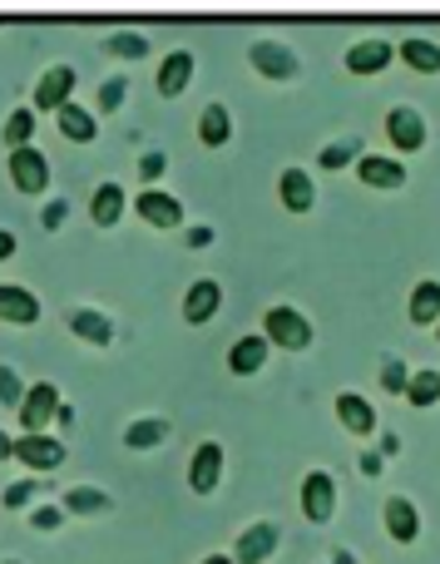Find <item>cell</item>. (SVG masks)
Instances as JSON below:
<instances>
[{"mask_svg":"<svg viewBox=\"0 0 440 564\" xmlns=\"http://www.w3.org/2000/svg\"><path fill=\"white\" fill-rule=\"evenodd\" d=\"M263 337L273 341V347H283V351H307L312 347V322H307L297 307L277 302V307L263 312Z\"/></svg>","mask_w":440,"mask_h":564,"instance_id":"cell-1","label":"cell"},{"mask_svg":"<svg viewBox=\"0 0 440 564\" xmlns=\"http://www.w3.org/2000/svg\"><path fill=\"white\" fill-rule=\"evenodd\" d=\"M6 174H10V184H15V194H30V198H45L50 194V159L40 154L35 144H25V149H10L6 154Z\"/></svg>","mask_w":440,"mask_h":564,"instance_id":"cell-2","label":"cell"},{"mask_svg":"<svg viewBox=\"0 0 440 564\" xmlns=\"http://www.w3.org/2000/svg\"><path fill=\"white\" fill-rule=\"evenodd\" d=\"M426 139H431V129H426V115L416 105L386 109V144H392L396 154H421Z\"/></svg>","mask_w":440,"mask_h":564,"instance_id":"cell-3","label":"cell"},{"mask_svg":"<svg viewBox=\"0 0 440 564\" xmlns=\"http://www.w3.org/2000/svg\"><path fill=\"white\" fill-rule=\"evenodd\" d=\"M248 65H253L263 79H277V85H287V79L302 75L297 50H287L283 40H253V45H248Z\"/></svg>","mask_w":440,"mask_h":564,"instance_id":"cell-4","label":"cell"},{"mask_svg":"<svg viewBox=\"0 0 440 564\" xmlns=\"http://www.w3.org/2000/svg\"><path fill=\"white\" fill-rule=\"evenodd\" d=\"M75 85H79L75 65H50L45 75L35 79V89H30V105H35L40 115H59V109L75 99Z\"/></svg>","mask_w":440,"mask_h":564,"instance_id":"cell-5","label":"cell"},{"mask_svg":"<svg viewBox=\"0 0 440 564\" xmlns=\"http://www.w3.org/2000/svg\"><path fill=\"white\" fill-rule=\"evenodd\" d=\"M134 214L144 218L154 234H174V228H184V204H178L174 194H164V188H139L134 194Z\"/></svg>","mask_w":440,"mask_h":564,"instance_id":"cell-6","label":"cell"},{"mask_svg":"<svg viewBox=\"0 0 440 564\" xmlns=\"http://www.w3.org/2000/svg\"><path fill=\"white\" fill-rule=\"evenodd\" d=\"M356 178H362L366 188H376V194H396V188H406V159L396 154H362L356 159Z\"/></svg>","mask_w":440,"mask_h":564,"instance_id":"cell-7","label":"cell"},{"mask_svg":"<svg viewBox=\"0 0 440 564\" xmlns=\"http://www.w3.org/2000/svg\"><path fill=\"white\" fill-rule=\"evenodd\" d=\"M59 406H65V401H59L55 381H35V387L25 391V401H20V426H25V431H45L50 421L59 416Z\"/></svg>","mask_w":440,"mask_h":564,"instance_id":"cell-8","label":"cell"},{"mask_svg":"<svg viewBox=\"0 0 440 564\" xmlns=\"http://www.w3.org/2000/svg\"><path fill=\"white\" fill-rule=\"evenodd\" d=\"M346 75H362V79H372V75H382L386 65L396 59V45L392 40H356V45H346Z\"/></svg>","mask_w":440,"mask_h":564,"instance_id":"cell-9","label":"cell"},{"mask_svg":"<svg viewBox=\"0 0 440 564\" xmlns=\"http://www.w3.org/2000/svg\"><path fill=\"white\" fill-rule=\"evenodd\" d=\"M337 510V480L327 476V470H307L302 480V516L312 520V525H327Z\"/></svg>","mask_w":440,"mask_h":564,"instance_id":"cell-10","label":"cell"},{"mask_svg":"<svg viewBox=\"0 0 440 564\" xmlns=\"http://www.w3.org/2000/svg\"><path fill=\"white\" fill-rule=\"evenodd\" d=\"M218 307H223V288H218L213 278L188 282V292H184V322L188 327H208V322L218 317Z\"/></svg>","mask_w":440,"mask_h":564,"instance_id":"cell-11","label":"cell"},{"mask_svg":"<svg viewBox=\"0 0 440 564\" xmlns=\"http://www.w3.org/2000/svg\"><path fill=\"white\" fill-rule=\"evenodd\" d=\"M15 460H25L30 470H59L65 466V446L55 436H45V431H25L15 441Z\"/></svg>","mask_w":440,"mask_h":564,"instance_id":"cell-12","label":"cell"},{"mask_svg":"<svg viewBox=\"0 0 440 564\" xmlns=\"http://www.w3.org/2000/svg\"><path fill=\"white\" fill-rule=\"evenodd\" d=\"M277 204H283L287 214H312L317 178L307 174V169H283V174H277Z\"/></svg>","mask_w":440,"mask_h":564,"instance_id":"cell-13","label":"cell"},{"mask_svg":"<svg viewBox=\"0 0 440 564\" xmlns=\"http://www.w3.org/2000/svg\"><path fill=\"white\" fill-rule=\"evenodd\" d=\"M218 480H223V446H218V441H204V446L194 451V460H188V490L213 496Z\"/></svg>","mask_w":440,"mask_h":564,"instance_id":"cell-14","label":"cell"},{"mask_svg":"<svg viewBox=\"0 0 440 564\" xmlns=\"http://www.w3.org/2000/svg\"><path fill=\"white\" fill-rule=\"evenodd\" d=\"M40 297L30 288H20V282H0V322H10V327H35L40 322Z\"/></svg>","mask_w":440,"mask_h":564,"instance_id":"cell-15","label":"cell"},{"mask_svg":"<svg viewBox=\"0 0 440 564\" xmlns=\"http://www.w3.org/2000/svg\"><path fill=\"white\" fill-rule=\"evenodd\" d=\"M194 69H198L194 50H174V55H164V65H158L154 89H158V95H164V99H178L188 85H194Z\"/></svg>","mask_w":440,"mask_h":564,"instance_id":"cell-16","label":"cell"},{"mask_svg":"<svg viewBox=\"0 0 440 564\" xmlns=\"http://www.w3.org/2000/svg\"><path fill=\"white\" fill-rule=\"evenodd\" d=\"M89 224L95 228H119L124 224V184L105 178V184L89 194Z\"/></svg>","mask_w":440,"mask_h":564,"instance_id":"cell-17","label":"cell"},{"mask_svg":"<svg viewBox=\"0 0 440 564\" xmlns=\"http://www.w3.org/2000/svg\"><path fill=\"white\" fill-rule=\"evenodd\" d=\"M267 351H273V341H267L263 332H248V337H238L233 347H228V371H233V377H253V371H263Z\"/></svg>","mask_w":440,"mask_h":564,"instance_id":"cell-18","label":"cell"},{"mask_svg":"<svg viewBox=\"0 0 440 564\" xmlns=\"http://www.w3.org/2000/svg\"><path fill=\"white\" fill-rule=\"evenodd\" d=\"M277 540H283V530L277 525H248L243 535H238V545H233V564H263L267 555L277 550Z\"/></svg>","mask_w":440,"mask_h":564,"instance_id":"cell-19","label":"cell"},{"mask_svg":"<svg viewBox=\"0 0 440 564\" xmlns=\"http://www.w3.org/2000/svg\"><path fill=\"white\" fill-rule=\"evenodd\" d=\"M55 129H59V139H69V144H95L99 139V115L69 99V105L55 115Z\"/></svg>","mask_w":440,"mask_h":564,"instance_id":"cell-20","label":"cell"},{"mask_svg":"<svg viewBox=\"0 0 440 564\" xmlns=\"http://www.w3.org/2000/svg\"><path fill=\"white\" fill-rule=\"evenodd\" d=\"M194 134H198V144L204 149H223L228 139H233V109L228 105H204L198 109Z\"/></svg>","mask_w":440,"mask_h":564,"instance_id":"cell-21","label":"cell"},{"mask_svg":"<svg viewBox=\"0 0 440 564\" xmlns=\"http://www.w3.org/2000/svg\"><path fill=\"white\" fill-rule=\"evenodd\" d=\"M337 421H342L352 436H372L376 431V411L362 391H342V397H337Z\"/></svg>","mask_w":440,"mask_h":564,"instance_id":"cell-22","label":"cell"},{"mask_svg":"<svg viewBox=\"0 0 440 564\" xmlns=\"http://www.w3.org/2000/svg\"><path fill=\"white\" fill-rule=\"evenodd\" d=\"M69 332H75L79 341H89V347H109V341H114V322H109L99 307H75L69 312Z\"/></svg>","mask_w":440,"mask_h":564,"instance_id":"cell-23","label":"cell"},{"mask_svg":"<svg viewBox=\"0 0 440 564\" xmlns=\"http://www.w3.org/2000/svg\"><path fill=\"white\" fill-rule=\"evenodd\" d=\"M406 317H411V327H436V322H440V282L436 278H421L411 288Z\"/></svg>","mask_w":440,"mask_h":564,"instance_id":"cell-24","label":"cell"},{"mask_svg":"<svg viewBox=\"0 0 440 564\" xmlns=\"http://www.w3.org/2000/svg\"><path fill=\"white\" fill-rule=\"evenodd\" d=\"M386 535H392L396 545H411V540L421 535V516H416L411 500H402V496L386 500Z\"/></svg>","mask_w":440,"mask_h":564,"instance_id":"cell-25","label":"cell"},{"mask_svg":"<svg viewBox=\"0 0 440 564\" xmlns=\"http://www.w3.org/2000/svg\"><path fill=\"white\" fill-rule=\"evenodd\" d=\"M168 421L164 416H139V421H129L124 426V446L129 451H154V446H164L168 441Z\"/></svg>","mask_w":440,"mask_h":564,"instance_id":"cell-26","label":"cell"},{"mask_svg":"<svg viewBox=\"0 0 440 564\" xmlns=\"http://www.w3.org/2000/svg\"><path fill=\"white\" fill-rule=\"evenodd\" d=\"M402 65L416 69V75H440V45L426 35H411L402 40Z\"/></svg>","mask_w":440,"mask_h":564,"instance_id":"cell-27","label":"cell"},{"mask_svg":"<svg viewBox=\"0 0 440 564\" xmlns=\"http://www.w3.org/2000/svg\"><path fill=\"white\" fill-rule=\"evenodd\" d=\"M35 124H40V109L35 105H20L6 115V129H0V139H6V149H25L30 139H35Z\"/></svg>","mask_w":440,"mask_h":564,"instance_id":"cell-28","label":"cell"},{"mask_svg":"<svg viewBox=\"0 0 440 564\" xmlns=\"http://www.w3.org/2000/svg\"><path fill=\"white\" fill-rule=\"evenodd\" d=\"M362 154H366L362 139H337V144H327L317 159H322L327 174H337V169H356V159H362Z\"/></svg>","mask_w":440,"mask_h":564,"instance_id":"cell-29","label":"cell"},{"mask_svg":"<svg viewBox=\"0 0 440 564\" xmlns=\"http://www.w3.org/2000/svg\"><path fill=\"white\" fill-rule=\"evenodd\" d=\"M406 401H411L416 411L436 406L440 401V371H411V381H406Z\"/></svg>","mask_w":440,"mask_h":564,"instance_id":"cell-30","label":"cell"},{"mask_svg":"<svg viewBox=\"0 0 440 564\" xmlns=\"http://www.w3.org/2000/svg\"><path fill=\"white\" fill-rule=\"evenodd\" d=\"M105 55H109V59H144V55H148V35H134V30L105 35Z\"/></svg>","mask_w":440,"mask_h":564,"instance_id":"cell-31","label":"cell"},{"mask_svg":"<svg viewBox=\"0 0 440 564\" xmlns=\"http://www.w3.org/2000/svg\"><path fill=\"white\" fill-rule=\"evenodd\" d=\"M65 510H75V516H95V510H109V496L95 486H75L65 490Z\"/></svg>","mask_w":440,"mask_h":564,"instance_id":"cell-32","label":"cell"},{"mask_svg":"<svg viewBox=\"0 0 440 564\" xmlns=\"http://www.w3.org/2000/svg\"><path fill=\"white\" fill-rule=\"evenodd\" d=\"M164 174H168V154L164 149H144L139 154V188H154Z\"/></svg>","mask_w":440,"mask_h":564,"instance_id":"cell-33","label":"cell"},{"mask_svg":"<svg viewBox=\"0 0 440 564\" xmlns=\"http://www.w3.org/2000/svg\"><path fill=\"white\" fill-rule=\"evenodd\" d=\"M124 99H129V79H124V75H114V79H105V85H99L95 109H99V115H114V109L124 105Z\"/></svg>","mask_w":440,"mask_h":564,"instance_id":"cell-34","label":"cell"},{"mask_svg":"<svg viewBox=\"0 0 440 564\" xmlns=\"http://www.w3.org/2000/svg\"><path fill=\"white\" fill-rule=\"evenodd\" d=\"M25 381H20V371L15 367H0V401H6V406H15L20 411V401H25Z\"/></svg>","mask_w":440,"mask_h":564,"instance_id":"cell-35","label":"cell"},{"mask_svg":"<svg viewBox=\"0 0 440 564\" xmlns=\"http://www.w3.org/2000/svg\"><path fill=\"white\" fill-rule=\"evenodd\" d=\"M406 381H411V371H406V361H382V387L392 391V397H406Z\"/></svg>","mask_w":440,"mask_h":564,"instance_id":"cell-36","label":"cell"},{"mask_svg":"<svg viewBox=\"0 0 440 564\" xmlns=\"http://www.w3.org/2000/svg\"><path fill=\"white\" fill-rule=\"evenodd\" d=\"M65 218H69L65 198H50V204L40 208V224H45V234H59V228H65Z\"/></svg>","mask_w":440,"mask_h":564,"instance_id":"cell-37","label":"cell"},{"mask_svg":"<svg viewBox=\"0 0 440 564\" xmlns=\"http://www.w3.org/2000/svg\"><path fill=\"white\" fill-rule=\"evenodd\" d=\"M30 496H35V486H30V480H20V486H10V490H6V510H20Z\"/></svg>","mask_w":440,"mask_h":564,"instance_id":"cell-38","label":"cell"},{"mask_svg":"<svg viewBox=\"0 0 440 564\" xmlns=\"http://www.w3.org/2000/svg\"><path fill=\"white\" fill-rule=\"evenodd\" d=\"M213 228H208V224H194V228H188V248H213Z\"/></svg>","mask_w":440,"mask_h":564,"instance_id":"cell-39","label":"cell"},{"mask_svg":"<svg viewBox=\"0 0 440 564\" xmlns=\"http://www.w3.org/2000/svg\"><path fill=\"white\" fill-rule=\"evenodd\" d=\"M30 520H35V530H55V525H59V510L40 506V510H35V516H30Z\"/></svg>","mask_w":440,"mask_h":564,"instance_id":"cell-40","label":"cell"},{"mask_svg":"<svg viewBox=\"0 0 440 564\" xmlns=\"http://www.w3.org/2000/svg\"><path fill=\"white\" fill-rule=\"evenodd\" d=\"M15 234H10V228H0V263H6V258H15Z\"/></svg>","mask_w":440,"mask_h":564,"instance_id":"cell-41","label":"cell"},{"mask_svg":"<svg viewBox=\"0 0 440 564\" xmlns=\"http://www.w3.org/2000/svg\"><path fill=\"white\" fill-rule=\"evenodd\" d=\"M362 476H382V456H376V451L362 456Z\"/></svg>","mask_w":440,"mask_h":564,"instance_id":"cell-42","label":"cell"},{"mask_svg":"<svg viewBox=\"0 0 440 564\" xmlns=\"http://www.w3.org/2000/svg\"><path fill=\"white\" fill-rule=\"evenodd\" d=\"M382 456H402V436H382Z\"/></svg>","mask_w":440,"mask_h":564,"instance_id":"cell-43","label":"cell"},{"mask_svg":"<svg viewBox=\"0 0 440 564\" xmlns=\"http://www.w3.org/2000/svg\"><path fill=\"white\" fill-rule=\"evenodd\" d=\"M10 456H15V441H10L6 431H0V460H10Z\"/></svg>","mask_w":440,"mask_h":564,"instance_id":"cell-44","label":"cell"},{"mask_svg":"<svg viewBox=\"0 0 440 564\" xmlns=\"http://www.w3.org/2000/svg\"><path fill=\"white\" fill-rule=\"evenodd\" d=\"M204 564H233V560H228V555H208Z\"/></svg>","mask_w":440,"mask_h":564,"instance_id":"cell-45","label":"cell"},{"mask_svg":"<svg viewBox=\"0 0 440 564\" xmlns=\"http://www.w3.org/2000/svg\"><path fill=\"white\" fill-rule=\"evenodd\" d=\"M436 337H440V322H436Z\"/></svg>","mask_w":440,"mask_h":564,"instance_id":"cell-46","label":"cell"},{"mask_svg":"<svg viewBox=\"0 0 440 564\" xmlns=\"http://www.w3.org/2000/svg\"><path fill=\"white\" fill-rule=\"evenodd\" d=\"M0 25H6V20H0Z\"/></svg>","mask_w":440,"mask_h":564,"instance_id":"cell-47","label":"cell"}]
</instances>
